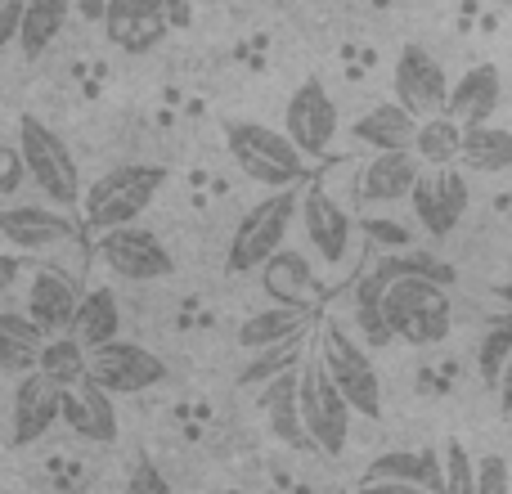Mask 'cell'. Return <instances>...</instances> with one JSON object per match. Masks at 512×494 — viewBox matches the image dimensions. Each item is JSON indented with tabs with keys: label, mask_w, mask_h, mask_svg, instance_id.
I'll return each instance as SVG.
<instances>
[{
	"label": "cell",
	"mask_w": 512,
	"mask_h": 494,
	"mask_svg": "<svg viewBox=\"0 0 512 494\" xmlns=\"http://www.w3.org/2000/svg\"><path fill=\"white\" fill-rule=\"evenodd\" d=\"M167 185V167L158 162H126V167H113L108 176H99L90 185L86 203V225L99 234L122 230V225H140V216L149 212V203L162 194Z\"/></svg>",
	"instance_id": "cell-1"
},
{
	"label": "cell",
	"mask_w": 512,
	"mask_h": 494,
	"mask_svg": "<svg viewBox=\"0 0 512 494\" xmlns=\"http://www.w3.org/2000/svg\"><path fill=\"white\" fill-rule=\"evenodd\" d=\"M225 144L239 171L265 189H297L306 176V153L288 140V131H274L265 122H225Z\"/></svg>",
	"instance_id": "cell-2"
},
{
	"label": "cell",
	"mask_w": 512,
	"mask_h": 494,
	"mask_svg": "<svg viewBox=\"0 0 512 494\" xmlns=\"http://www.w3.org/2000/svg\"><path fill=\"white\" fill-rule=\"evenodd\" d=\"M18 153L27 162V176L32 185L45 194L50 207H77L81 203V167L72 158L68 140L59 131L41 122L36 113H23L18 117Z\"/></svg>",
	"instance_id": "cell-3"
},
{
	"label": "cell",
	"mask_w": 512,
	"mask_h": 494,
	"mask_svg": "<svg viewBox=\"0 0 512 494\" xmlns=\"http://www.w3.org/2000/svg\"><path fill=\"white\" fill-rule=\"evenodd\" d=\"M319 360H324L328 378L342 387V396L355 405V414L378 423L382 418V378L373 369L369 351H364L360 333H346V324L324 319L319 324Z\"/></svg>",
	"instance_id": "cell-4"
},
{
	"label": "cell",
	"mask_w": 512,
	"mask_h": 494,
	"mask_svg": "<svg viewBox=\"0 0 512 494\" xmlns=\"http://www.w3.org/2000/svg\"><path fill=\"white\" fill-rule=\"evenodd\" d=\"M292 221H301L297 189H274L270 198H261L239 221V230H234V239H230V256H225L230 274H252V270H261L274 252H283Z\"/></svg>",
	"instance_id": "cell-5"
},
{
	"label": "cell",
	"mask_w": 512,
	"mask_h": 494,
	"mask_svg": "<svg viewBox=\"0 0 512 494\" xmlns=\"http://www.w3.org/2000/svg\"><path fill=\"white\" fill-rule=\"evenodd\" d=\"M387 319L396 328L400 342L409 346H436L450 337L454 310H450V292L436 279H396L387 283Z\"/></svg>",
	"instance_id": "cell-6"
},
{
	"label": "cell",
	"mask_w": 512,
	"mask_h": 494,
	"mask_svg": "<svg viewBox=\"0 0 512 494\" xmlns=\"http://www.w3.org/2000/svg\"><path fill=\"white\" fill-rule=\"evenodd\" d=\"M301 418H306V432H310V441H315V454L342 459L346 445H351L355 405L342 396V387L328 378L319 355H310V360L301 364Z\"/></svg>",
	"instance_id": "cell-7"
},
{
	"label": "cell",
	"mask_w": 512,
	"mask_h": 494,
	"mask_svg": "<svg viewBox=\"0 0 512 494\" xmlns=\"http://www.w3.org/2000/svg\"><path fill=\"white\" fill-rule=\"evenodd\" d=\"M99 261L108 265L113 279L126 283H158L176 270L162 239L153 230H144V225H122V230L99 234Z\"/></svg>",
	"instance_id": "cell-8"
},
{
	"label": "cell",
	"mask_w": 512,
	"mask_h": 494,
	"mask_svg": "<svg viewBox=\"0 0 512 494\" xmlns=\"http://www.w3.org/2000/svg\"><path fill=\"white\" fill-rule=\"evenodd\" d=\"M90 378L113 396H140V391H153L167 382V364L149 346L117 337V342L90 351Z\"/></svg>",
	"instance_id": "cell-9"
},
{
	"label": "cell",
	"mask_w": 512,
	"mask_h": 494,
	"mask_svg": "<svg viewBox=\"0 0 512 494\" xmlns=\"http://www.w3.org/2000/svg\"><path fill=\"white\" fill-rule=\"evenodd\" d=\"M391 90H396V104H405L418 122H427V117H441L450 108L454 81L423 45H405L396 54V68H391Z\"/></svg>",
	"instance_id": "cell-10"
},
{
	"label": "cell",
	"mask_w": 512,
	"mask_h": 494,
	"mask_svg": "<svg viewBox=\"0 0 512 494\" xmlns=\"http://www.w3.org/2000/svg\"><path fill=\"white\" fill-rule=\"evenodd\" d=\"M283 131L310 162L324 158L337 140V104L319 77H306L283 104Z\"/></svg>",
	"instance_id": "cell-11"
},
{
	"label": "cell",
	"mask_w": 512,
	"mask_h": 494,
	"mask_svg": "<svg viewBox=\"0 0 512 494\" xmlns=\"http://www.w3.org/2000/svg\"><path fill=\"white\" fill-rule=\"evenodd\" d=\"M409 203H414L418 225H423L432 239H445V234H454V225L463 221V212H468V203H472L468 171L463 167H427L423 176H418Z\"/></svg>",
	"instance_id": "cell-12"
},
{
	"label": "cell",
	"mask_w": 512,
	"mask_h": 494,
	"mask_svg": "<svg viewBox=\"0 0 512 494\" xmlns=\"http://www.w3.org/2000/svg\"><path fill=\"white\" fill-rule=\"evenodd\" d=\"M185 14V0H108L104 36L126 54H144L167 36L171 18Z\"/></svg>",
	"instance_id": "cell-13"
},
{
	"label": "cell",
	"mask_w": 512,
	"mask_h": 494,
	"mask_svg": "<svg viewBox=\"0 0 512 494\" xmlns=\"http://www.w3.org/2000/svg\"><path fill=\"white\" fill-rule=\"evenodd\" d=\"M63 391L68 387L50 382L41 369L14 382V400H9V445L14 450H27L50 427H63Z\"/></svg>",
	"instance_id": "cell-14"
},
{
	"label": "cell",
	"mask_w": 512,
	"mask_h": 494,
	"mask_svg": "<svg viewBox=\"0 0 512 494\" xmlns=\"http://www.w3.org/2000/svg\"><path fill=\"white\" fill-rule=\"evenodd\" d=\"M301 230H306V243L315 247L324 265H342L355 239L346 207L324 185H306V194H301Z\"/></svg>",
	"instance_id": "cell-15"
},
{
	"label": "cell",
	"mask_w": 512,
	"mask_h": 494,
	"mask_svg": "<svg viewBox=\"0 0 512 494\" xmlns=\"http://www.w3.org/2000/svg\"><path fill=\"white\" fill-rule=\"evenodd\" d=\"M0 234H5L9 252H50L77 239V225L63 207H36V203H14L0 212Z\"/></svg>",
	"instance_id": "cell-16"
},
{
	"label": "cell",
	"mask_w": 512,
	"mask_h": 494,
	"mask_svg": "<svg viewBox=\"0 0 512 494\" xmlns=\"http://www.w3.org/2000/svg\"><path fill=\"white\" fill-rule=\"evenodd\" d=\"M113 391H104L95 378H86L81 387L63 391V427L72 436L90 445H113L117 441V405Z\"/></svg>",
	"instance_id": "cell-17"
},
{
	"label": "cell",
	"mask_w": 512,
	"mask_h": 494,
	"mask_svg": "<svg viewBox=\"0 0 512 494\" xmlns=\"http://www.w3.org/2000/svg\"><path fill=\"white\" fill-rule=\"evenodd\" d=\"M81 297H86V292H81L63 270H50V265H36L32 279H27V315H32L50 337L72 328Z\"/></svg>",
	"instance_id": "cell-18"
},
{
	"label": "cell",
	"mask_w": 512,
	"mask_h": 494,
	"mask_svg": "<svg viewBox=\"0 0 512 494\" xmlns=\"http://www.w3.org/2000/svg\"><path fill=\"white\" fill-rule=\"evenodd\" d=\"M261 409H265V423H270L274 441H283L288 450H315V441L306 432V418H301V369H288L274 382H265Z\"/></svg>",
	"instance_id": "cell-19"
},
{
	"label": "cell",
	"mask_w": 512,
	"mask_h": 494,
	"mask_svg": "<svg viewBox=\"0 0 512 494\" xmlns=\"http://www.w3.org/2000/svg\"><path fill=\"white\" fill-rule=\"evenodd\" d=\"M423 162H418L414 149L405 153H373V162L360 171V185H355V194H360V203H400V198L414 194L418 176H423Z\"/></svg>",
	"instance_id": "cell-20"
},
{
	"label": "cell",
	"mask_w": 512,
	"mask_h": 494,
	"mask_svg": "<svg viewBox=\"0 0 512 494\" xmlns=\"http://www.w3.org/2000/svg\"><path fill=\"white\" fill-rule=\"evenodd\" d=\"M499 104H504V77H499L495 63H477V68H468L454 81L445 113L463 126H486Z\"/></svg>",
	"instance_id": "cell-21"
},
{
	"label": "cell",
	"mask_w": 512,
	"mask_h": 494,
	"mask_svg": "<svg viewBox=\"0 0 512 494\" xmlns=\"http://www.w3.org/2000/svg\"><path fill=\"white\" fill-rule=\"evenodd\" d=\"M261 288H265V297H270L274 306L310 310V306H315L319 279H315V270H310L306 256L292 252V247H283V252H274L270 261L261 265Z\"/></svg>",
	"instance_id": "cell-22"
},
{
	"label": "cell",
	"mask_w": 512,
	"mask_h": 494,
	"mask_svg": "<svg viewBox=\"0 0 512 494\" xmlns=\"http://www.w3.org/2000/svg\"><path fill=\"white\" fill-rule=\"evenodd\" d=\"M364 481H405V486L445 494V454L441 450H387L369 463V477Z\"/></svg>",
	"instance_id": "cell-23"
},
{
	"label": "cell",
	"mask_w": 512,
	"mask_h": 494,
	"mask_svg": "<svg viewBox=\"0 0 512 494\" xmlns=\"http://www.w3.org/2000/svg\"><path fill=\"white\" fill-rule=\"evenodd\" d=\"M418 117L409 113L405 104H378V108H369V113L355 122V140L360 144H369L373 153H405V149H414V140H418Z\"/></svg>",
	"instance_id": "cell-24"
},
{
	"label": "cell",
	"mask_w": 512,
	"mask_h": 494,
	"mask_svg": "<svg viewBox=\"0 0 512 494\" xmlns=\"http://www.w3.org/2000/svg\"><path fill=\"white\" fill-rule=\"evenodd\" d=\"M45 342H50V333L32 315H18V310L0 315V364H5L9 378H27V373L41 369Z\"/></svg>",
	"instance_id": "cell-25"
},
{
	"label": "cell",
	"mask_w": 512,
	"mask_h": 494,
	"mask_svg": "<svg viewBox=\"0 0 512 494\" xmlns=\"http://www.w3.org/2000/svg\"><path fill=\"white\" fill-rule=\"evenodd\" d=\"M68 333L77 337L86 351H99V346L117 342V337H122V306H117L113 288H104V283H99V288H90L86 297H81L77 319H72Z\"/></svg>",
	"instance_id": "cell-26"
},
{
	"label": "cell",
	"mask_w": 512,
	"mask_h": 494,
	"mask_svg": "<svg viewBox=\"0 0 512 494\" xmlns=\"http://www.w3.org/2000/svg\"><path fill=\"white\" fill-rule=\"evenodd\" d=\"M310 328V310L301 306H270V310H256L239 324V346L243 351H270L279 342H292Z\"/></svg>",
	"instance_id": "cell-27"
},
{
	"label": "cell",
	"mask_w": 512,
	"mask_h": 494,
	"mask_svg": "<svg viewBox=\"0 0 512 494\" xmlns=\"http://www.w3.org/2000/svg\"><path fill=\"white\" fill-rule=\"evenodd\" d=\"M459 167L468 171V176H504V171H512V131H504V126H495V122L468 126Z\"/></svg>",
	"instance_id": "cell-28"
},
{
	"label": "cell",
	"mask_w": 512,
	"mask_h": 494,
	"mask_svg": "<svg viewBox=\"0 0 512 494\" xmlns=\"http://www.w3.org/2000/svg\"><path fill=\"white\" fill-rule=\"evenodd\" d=\"M382 297H387V279H378L373 270L364 274V279L355 283V292H351L355 333H360V342H364V346H391V342H396V328H391Z\"/></svg>",
	"instance_id": "cell-29"
},
{
	"label": "cell",
	"mask_w": 512,
	"mask_h": 494,
	"mask_svg": "<svg viewBox=\"0 0 512 494\" xmlns=\"http://www.w3.org/2000/svg\"><path fill=\"white\" fill-rule=\"evenodd\" d=\"M463 135H468V126L454 122L450 113L427 117V122L418 126V140H414L418 162H423V167H459V158H463Z\"/></svg>",
	"instance_id": "cell-30"
},
{
	"label": "cell",
	"mask_w": 512,
	"mask_h": 494,
	"mask_svg": "<svg viewBox=\"0 0 512 494\" xmlns=\"http://www.w3.org/2000/svg\"><path fill=\"white\" fill-rule=\"evenodd\" d=\"M68 14H72V0H32V5H27V18H23V32H18L23 59H41V54L59 41Z\"/></svg>",
	"instance_id": "cell-31"
},
{
	"label": "cell",
	"mask_w": 512,
	"mask_h": 494,
	"mask_svg": "<svg viewBox=\"0 0 512 494\" xmlns=\"http://www.w3.org/2000/svg\"><path fill=\"white\" fill-rule=\"evenodd\" d=\"M41 373L59 387H81L90 378V351L72 333H54L41 351Z\"/></svg>",
	"instance_id": "cell-32"
},
{
	"label": "cell",
	"mask_w": 512,
	"mask_h": 494,
	"mask_svg": "<svg viewBox=\"0 0 512 494\" xmlns=\"http://www.w3.org/2000/svg\"><path fill=\"white\" fill-rule=\"evenodd\" d=\"M373 274L387 283L396 279H436V283H454V270L445 261H436L432 252H423V247H400V252H387L378 265H373Z\"/></svg>",
	"instance_id": "cell-33"
},
{
	"label": "cell",
	"mask_w": 512,
	"mask_h": 494,
	"mask_svg": "<svg viewBox=\"0 0 512 494\" xmlns=\"http://www.w3.org/2000/svg\"><path fill=\"white\" fill-rule=\"evenodd\" d=\"M512 360V310L495 319V324L481 333V346H477V373L486 387H499L504 378V364Z\"/></svg>",
	"instance_id": "cell-34"
},
{
	"label": "cell",
	"mask_w": 512,
	"mask_h": 494,
	"mask_svg": "<svg viewBox=\"0 0 512 494\" xmlns=\"http://www.w3.org/2000/svg\"><path fill=\"white\" fill-rule=\"evenodd\" d=\"M301 355H306V333L292 337V342L270 346V351H256V355H252V364L239 373V387H265V382H274L279 373L297 369Z\"/></svg>",
	"instance_id": "cell-35"
},
{
	"label": "cell",
	"mask_w": 512,
	"mask_h": 494,
	"mask_svg": "<svg viewBox=\"0 0 512 494\" xmlns=\"http://www.w3.org/2000/svg\"><path fill=\"white\" fill-rule=\"evenodd\" d=\"M445 454V494H477V459L468 454V445L459 436L441 445Z\"/></svg>",
	"instance_id": "cell-36"
},
{
	"label": "cell",
	"mask_w": 512,
	"mask_h": 494,
	"mask_svg": "<svg viewBox=\"0 0 512 494\" xmlns=\"http://www.w3.org/2000/svg\"><path fill=\"white\" fill-rule=\"evenodd\" d=\"M477 494H512L508 463L499 459V454H486V459H477Z\"/></svg>",
	"instance_id": "cell-37"
},
{
	"label": "cell",
	"mask_w": 512,
	"mask_h": 494,
	"mask_svg": "<svg viewBox=\"0 0 512 494\" xmlns=\"http://www.w3.org/2000/svg\"><path fill=\"white\" fill-rule=\"evenodd\" d=\"M122 494H176V490H171V481L162 477V468H153V463H135Z\"/></svg>",
	"instance_id": "cell-38"
},
{
	"label": "cell",
	"mask_w": 512,
	"mask_h": 494,
	"mask_svg": "<svg viewBox=\"0 0 512 494\" xmlns=\"http://www.w3.org/2000/svg\"><path fill=\"white\" fill-rule=\"evenodd\" d=\"M23 180H32L27 176V162H23V153H18V144H9V149L0 153V198H14Z\"/></svg>",
	"instance_id": "cell-39"
},
{
	"label": "cell",
	"mask_w": 512,
	"mask_h": 494,
	"mask_svg": "<svg viewBox=\"0 0 512 494\" xmlns=\"http://www.w3.org/2000/svg\"><path fill=\"white\" fill-rule=\"evenodd\" d=\"M27 5H32V0H0V45H18Z\"/></svg>",
	"instance_id": "cell-40"
},
{
	"label": "cell",
	"mask_w": 512,
	"mask_h": 494,
	"mask_svg": "<svg viewBox=\"0 0 512 494\" xmlns=\"http://www.w3.org/2000/svg\"><path fill=\"white\" fill-rule=\"evenodd\" d=\"M364 234H369L373 243H382V247H414L405 225H391V221H364Z\"/></svg>",
	"instance_id": "cell-41"
},
{
	"label": "cell",
	"mask_w": 512,
	"mask_h": 494,
	"mask_svg": "<svg viewBox=\"0 0 512 494\" xmlns=\"http://www.w3.org/2000/svg\"><path fill=\"white\" fill-rule=\"evenodd\" d=\"M355 494H436V490H423V486H405V481H360Z\"/></svg>",
	"instance_id": "cell-42"
},
{
	"label": "cell",
	"mask_w": 512,
	"mask_h": 494,
	"mask_svg": "<svg viewBox=\"0 0 512 494\" xmlns=\"http://www.w3.org/2000/svg\"><path fill=\"white\" fill-rule=\"evenodd\" d=\"M18 279V252H5L0 256V288H14Z\"/></svg>",
	"instance_id": "cell-43"
},
{
	"label": "cell",
	"mask_w": 512,
	"mask_h": 494,
	"mask_svg": "<svg viewBox=\"0 0 512 494\" xmlns=\"http://www.w3.org/2000/svg\"><path fill=\"white\" fill-rule=\"evenodd\" d=\"M499 405H504V414H512V360L504 364V378H499Z\"/></svg>",
	"instance_id": "cell-44"
},
{
	"label": "cell",
	"mask_w": 512,
	"mask_h": 494,
	"mask_svg": "<svg viewBox=\"0 0 512 494\" xmlns=\"http://www.w3.org/2000/svg\"><path fill=\"white\" fill-rule=\"evenodd\" d=\"M77 9L90 18V23H104V9H108V0H77Z\"/></svg>",
	"instance_id": "cell-45"
},
{
	"label": "cell",
	"mask_w": 512,
	"mask_h": 494,
	"mask_svg": "<svg viewBox=\"0 0 512 494\" xmlns=\"http://www.w3.org/2000/svg\"><path fill=\"white\" fill-rule=\"evenodd\" d=\"M495 297H499V301H504V306L512 310V283H499V288H495Z\"/></svg>",
	"instance_id": "cell-46"
},
{
	"label": "cell",
	"mask_w": 512,
	"mask_h": 494,
	"mask_svg": "<svg viewBox=\"0 0 512 494\" xmlns=\"http://www.w3.org/2000/svg\"><path fill=\"white\" fill-rule=\"evenodd\" d=\"M207 494H243V490H207Z\"/></svg>",
	"instance_id": "cell-47"
}]
</instances>
